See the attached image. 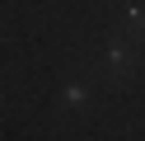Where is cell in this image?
Wrapping results in <instances>:
<instances>
[{"instance_id":"cell-1","label":"cell","mask_w":145,"mask_h":141,"mask_svg":"<svg viewBox=\"0 0 145 141\" xmlns=\"http://www.w3.org/2000/svg\"><path fill=\"white\" fill-rule=\"evenodd\" d=\"M103 61L112 66V71H131V52H126L122 42H112V47H108V56H103Z\"/></svg>"},{"instance_id":"cell-2","label":"cell","mask_w":145,"mask_h":141,"mask_svg":"<svg viewBox=\"0 0 145 141\" xmlns=\"http://www.w3.org/2000/svg\"><path fill=\"white\" fill-rule=\"evenodd\" d=\"M126 24H131L136 33H145V9H126Z\"/></svg>"}]
</instances>
